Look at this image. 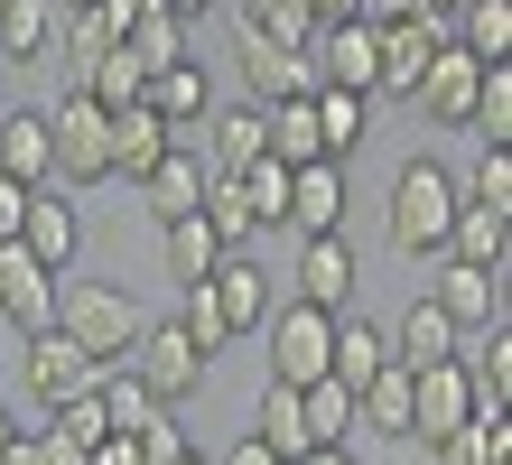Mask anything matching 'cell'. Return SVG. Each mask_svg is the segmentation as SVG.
Instances as JSON below:
<instances>
[{"label":"cell","mask_w":512,"mask_h":465,"mask_svg":"<svg viewBox=\"0 0 512 465\" xmlns=\"http://www.w3.org/2000/svg\"><path fill=\"white\" fill-rule=\"evenodd\" d=\"M382 345H391V363H410V372H419V363H447V354L466 345V335H457V317H447L429 289H419V298L401 307V326L382 335Z\"/></svg>","instance_id":"18"},{"label":"cell","mask_w":512,"mask_h":465,"mask_svg":"<svg viewBox=\"0 0 512 465\" xmlns=\"http://www.w3.org/2000/svg\"><path fill=\"white\" fill-rule=\"evenodd\" d=\"M308 66H317V84L373 93V19H317L308 28Z\"/></svg>","instance_id":"13"},{"label":"cell","mask_w":512,"mask_h":465,"mask_svg":"<svg viewBox=\"0 0 512 465\" xmlns=\"http://www.w3.org/2000/svg\"><path fill=\"white\" fill-rule=\"evenodd\" d=\"M215 465H289V456H270V447H261V438H252V428H243V438H233V447H224V456H215Z\"/></svg>","instance_id":"42"},{"label":"cell","mask_w":512,"mask_h":465,"mask_svg":"<svg viewBox=\"0 0 512 465\" xmlns=\"http://www.w3.org/2000/svg\"><path fill=\"white\" fill-rule=\"evenodd\" d=\"M457 372H466V391H475V410H503L512 400V326H475V345H457Z\"/></svg>","instance_id":"20"},{"label":"cell","mask_w":512,"mask_h":465,"mask_svg":"<svg viewBox=\"0 0 512 465\" xmlns=\"http://www.w3.org/2000/svg\"><path fill=\"white\" fill-rule=\"evenodd\" d=\"M243 75H252V103H298V93H317V66H308V47L252 38V28H243Z\"/></svg>","instance_id":"17"},{"label":"cell","mask_w":512,"mask_h":465,"mask_svg":"<svg viewBox=\"0 0 512 465\" xmlns=\"http://www.w3.org/2000/svg\"><path fill=\"white\" fill-rule=\"evenodd\" d=\"M159 233H168V279H177V289H196V279L233 252V242L205 224V214H177V224H159Z\"/></svg>","instance_id":"29"},{"label":"cell","mask_w":512,"mask_h":465,"mask_svg":"<svg viewBox=\"0 0 512 465\" xmlns=\"http://www.w3.org/2000/svg\"><path fill=\"white\" fill-rule=\"evenodd\" d=\"M475 84H485V56H466L457 38H447L429 66H419V84H410V103L438 121V131H466V112H475Z\"/></svg>","instance_id":"8"},{"label":"cell","mask_w":512,"mask_h":465,"mask_svg":"<svg viewBox=\"0 0 512 465\" xmlns=\"http://www.w3.org/2000/svg\"><path fill=\"white\" fill-rule=\"evenodd\" d=\"M270 382H317L326 372V345H336V317L308 298H289V307H270Z\"/></svg>","instance_id":"6"},{"label":"cell","mask_w":512,"mask_h":465,"mask_svg":"<svg viewBox=\"0 0 512 465\" xmlns=\"http://www.w3.org/2000/svg\"><path fill=\"white\" fill-rule=\"evenodd\" d=\"M475 410V391H466V372H457V354L447 363H419L410 372V438H447Z\"/></svg>","instance_id":"15"},{"label":"cell","mask_w":512,"mask_h":465,"mask_svg":"<svg viewBox=\"0 0 512 465\" xmlns=\"http://www.w3.org/2000/svg\"><path fill=\"white\" fill-rule=\"evenodd\" d=\"M447 47V10H401V19H382L373 28V93H401L410 103V84H419V66Z\"/></svg>","instance_id":"5"},{"label":"cell","mask_w":512,"mask_h":465,"mask_svg":"<svg viewBox=\"0 0 512 465\" xmlns=\"http://www.w3.org/2000/svg\"><path fill=\"white\" fill-rule=\"evenodd\" d=\"M47 438H66V447H94V438H112V419H103V391H75V400H56V410H47Z\"/></svg>","instance_id":"40"},{"label":"cell","mask_w":512,"mask_h":465,"mask_svg":"<svg viewBox=\"0 0 512 465\" xmlns=\"http://www.w3.org/2000/svg\"><path fill=\"white\" fill-rule=\"evenodd\" d=\"M308 112H317V149H326V159H354V149H364V112H373V93H354V84H317V93H308Z\"/></svg>","instance_id":"23"},{"label":"cell","mask_w":512,"mask_h":465,"mask_svg":"<svg viewBox=\"0 0 512 465\" xmlns=\"http://www.w3.org/2000/svg\"><path fill=\"white\" fill-rule=\"evenodd\" d=\"M56 326H66L94 363H122L131 335H140V298L122 289V279H66V289H56Z\"/></svg>","instance_id":"2"},{"label":"cell","mask_w":512,"mask_h":465,"mask_svg":"<svg viewBox=\"0 0 512 465\" xmlns=\"http://www.w3.org/2000/svg\"><path fill=\"white\" fill-rule=\"evenodd\" d=\"M75 93H94L103 112H122V103H140V66H131V47L112 38V47L94 56V66H84V84H75Z\"/></svg>","instance_id":"36"},{"label":"cell","mask_w":512,"mask_h":465,"mask_svg":"<svg viewBox=\"0 0 512 465\" xmlns=\"http://www.w3.org/2000/svg\"><path fill=\"white\" fill-rule=\"evenodd\" d=\"M298 419H308V447H345V428H354V391L336 382V372H317V382H298Z\"/></svg>","instance_id":"34"},{"label":"cell","mask_w":512,"mask_h":465,"mask_svg":"<svg viewBox=\"0 0 512 465\" xmlns=\"http://www.w3.org/2000/svg\"><path fill=\"white\" fill-rule=\"evenodd\" d=\"M122 363H131L140 382H149V391H159L168 410H177V400H187V391L205 382V363H215V354H205V345H196V335L177 326V317H140V335H131V354H122Z\"/></svg>","instance_id":"4"},{"label":"cell","mask_w":512,"mask_h":465,"mask_svg":"<svg viewBox=\"0 0 512 465\" xmlns=\"http://www.w3.org/2000/svg\"><path fill=\"white\" fill-rule=\"evenodd\" d=\"M94 382H103V363L84 354L66 326L28 335V400H38V410H56V400H75V391H94Z\"/></svg>","instance_id":"9"},{"label":"cell","mask_w":512,"mask_h":465,"mask_svg":"<svg viewBox=\"0 0 512 465\" xmlns=\"http://www.w3.org/2000/svg\"><path fill=\"white\" fill-rule=\"evenodd\" d=\"M289 465H354V456H345V447H298Z\"/></svg>","instance_id":"46"},{"label":"cell","mask_w":512,"mask_h":465,"mask_svg":"<svg viewBox=\"0 0 512 465\" xmlns=\"http://www.w3.org/2000/svg\"><path fill=\"white\" fill-rule=\"evenodd\" d=\"M19 205H28V186L0 177V242H19Z\"/></svg>","instance_id":"43"},{"label":"cell","mask_w":512,"mask_h":465,"mask_svg":"<svg viewBox=\"0 0 512 465\" xmlns=\"http://www.w3.org/2000/svg\"><path fill=\"white\" fill-rule=\"evenodd\" d=\"M56 279H66V270H47L28 242H0V326H10V335L56 326Z\"/></svg>","instance_id":"7"},{"label":"cell","mask_w":512,"mask_h":465,"mask_svg":"<svg viewBox=\"0 0 512 465\" xmlns=\"http://www.w3.org/2000/svg\"><path fill=\"white\" fill-rule=\"evenodd\" d=\"M131 186H140V205L159 214V224H177V214H196V196H205V159L168 140V149H159V159H149Z\"/></svg>","instance_id":"16"},{"label":"cell","mask_w":512,"mask_h":465,"mask_svg":"<svg viewBox=\"0 0 512 465\" xmlns=\"http://www.w3.org/2000/svg\"><path fill=\"white\" fill-rule=\"evenodd\" d=\"M168 10H177V19H205V10H224V0H168Z\"/></svg>","instance_id":"49"},{"label":"cell","mask_w":512,"mask_h":465,"mask_svg":"<svg viewBox=\"0 0 512 465\" xmlns=\"http://www.w3.org/2000/svg\"><path fill=\"white\" fill-rule=\"evenodd\" d=\"M10 438H19V419H10V410H0V456H10Z\"/></svg>","instance_id":"50"},{"label":"cell","mask_w":512,"mask_h":465,"mask_svg":"<svg viewBox=\"0 0 512 465\" xmlns=\"http://www.w3.org/2000/svg\"><path fill=\"white\" fill-rule=\"evenodd\" d=\"M177 326H187L205 354H224V345H233V326H224V307H215V289H205V279L187 289V307H177Z\"/></svg>","instance_id":"41"},{"label":"cell","mask_w":512,"mask_h":465,"mask_svg":"<svg viewBox=\"0 0 512 465\" xmlns=\"http://www.w3.org/2000/svg\"><path fill=\"white\" fill-rule=\"evenodd\" d=\"M447 38H457L466 56H512V0H457V10H447Z\"/></svg>","instance_id":"31"},{"label":"cell","mask_w":512,"mask_h":465,"mask_svg":"<svg viewBox=\"0 0 512 465\" xmlns=\"http://www.w3.org/2000/svg\"><path fill=\"white\" fill-rule=\"evenodd\" d=\"M140 103H149V112L168 121V140H177V149H196L205 112H215V84H205V66H196V56H177V66L140 75Z\"/></svg>","instance_id":"10"},{"label":"cell","mask_w":512,"mask_h":465,"mask_svg":"<svg viewBox=\"0 0 512 465\" xmlns=\"http://www.w3.org/2000/svg\"><path fill=\"white\" fill-rule=\"evenodd\" d=\"M308 19H354V0H308Z\"/></svg>","instance_id":"48"},{"label":"cell","mask_w":512,"mask_h":465,"mask_svg":"<svg viewBox=\"0 0 512 465\" xmlns=\"http://www.w3.org/2000/svg\"><path fill=\"white\" fill-rule=\"evenodd\" d=\"M94 10H103V19H112V28H131V19H140V10H149V0H94Z\"/></svg>","instance_id":"45"},{"label":"cell","mask_w":512,"mask_h":465,"mask_svg":"<svg viewBox=\"0 0 512 465\" xmlns=\"http://www.w3.org/2000/svg\"><path fill=\"white\" fill-rule=\"evenodd\" d=\"M447 252H457V261H485V270H503V252H512V214H494V205H466V196H457Z\"/></svg>","instance_id":"32"},{"label":"cell","mask_w":512,"mask_h":465,"mask_svg":"<svg viewBox=\"0 0 512 465\" xmlns=\"http://www.w3.org/2000/svg\"><path fill=\"white\" fill-rule=\"evenodd\" d=\"M261 159V103H233V112H205V168H252Z\"/></svg>","instance_id":"28"},{"label":"cell","mask_w":512,"mask_h":465,"mask_svg":"<svg viewBox=\"0 0 512 465\" xmlns=\"http://www.w3.org/2000/svg\"><path fill=\"white\" fill-rule=\"evenodd\" d=\"M47 177H66V186H103L112 177V112L94 93H75V84H66V103L47 112Z\"/></svg>","instance_id":"3"},{"label":"cell","mask_w":512,"mask_h":465,"mask_svg":"<svg viewBox=\"0 0 512 465\" xmlns=\"http://www.w3.org/2000/svg\"><path fill=\"white\" fill-rule=\"evenodd\" d=\"M159 465H205V456H196V447H177V456H159Z\"/></svg>","instance_id":"51"},{"label":"cell","mask_w":512,"mask_h":465,"mask_svg":"<svg viewBox=\"0 0 512 465\" xmlns=\"http://www.w3.org/2000/svg\"><path fill=\"white\" fill-rule=\"evenodd\" d=\"M56 10H94V0H56Z\"/></svg>","instance_id":"52"},{"label":"cell","mask_w":512,"mask_h":465,"mask_svg":"<svg viewBox=\"0 0 512 465\" xmlns=\"http://www.w3.org/2000/svg\"><path fill=\"white\" fill-rule=\"evenodd\" d=\"M438 465H512V419L503 410H466L447 438H429Z\"/></svg>","instance_id":"24"},{"label":"cell","mask_w":512,"mask_h":465,"mask_svg":"<svg viewBox=\"0 0 512 465\" xmlns=\"http://www.w3.org/2000/svg\"><path fill=\"white\" fill-rule=\"evenodd\" d=\"M466 131H475V140H512V66H503V56L485 66V84H475V112H466Z\"/></svg>","instance_id":"39"},{"label":"cell","mask_w":512,"mask_h":465,"mask_svg":"<svg viewBox=\"0 0 512 465\" xmlns=\"http://www.w3.org/2000/svg\"><path fill=\"white\" fill-rule=\"evenodd\" d=\"M233 19L252 28V38H280V47H308V0H233Z\"/></svg>","instance_id":"37"},{"label":"cell","mask_w":512,"mask_h":465,"mask_svg":"<svg viewBox=\"0 0 512 465\" xmlns=\"http://www.w3.org/2000/svg\"><path fill=\"white\" fill-rule=\"evenodd\" d=\"M298 298H308V307H326V317H345V307H354V279H364V270H354V242H345V224L336 233H298Z\"/></svg>","instance_id":"11"},{"label":"cell","mask_w":512,"mask_h":465,"mask_svg":"<svg viewBox=\"0 0 512 465\" xmlns=\"http://www.w3.org/2000/svg\"><path fill=\"white\" fill-rule=\"evenodd\" d=\"M280 224L289 233H336L345 224V159H298L289 196H280Z\"/></svg>","instance_id":"12"},{"label":"cell","mask_w":512,"mask_h":465,"mask_svg":"<svg viewBox=\"0 0 512 465\" xmlns=\"http://www.w3.org/2000/svg\"><path fill=\"white\" fill-rule=\"evenodd\" d=\"M382 363H391L382 326H364V317H354V307H345V317H336V345H326V372H336L345 391H364V382H373Z\"/></svg>","instance_id":"26"},{"label":"cell","mask_w":512,"mask_h":465,"mask_svg":"<svg viewBox=\"0 0 512 465\" xmlns=\"http://www.w3.org/2000/svg\"><path fill=\"white\" fill-rule=\"evenodd\" d=\"M252 438L270 456H298L308 447V419H298V382H261V410H252Z\"/></svg>","instance_id":"35"},{"label":"cell","mask_w":512,"mask_h":465,"mask_svg":"<svg viewBox=\"0 0 512 465\" xmlns=\"http://www.w3.org/2000/svg\"><path fill=\"white\" fill-rule=\"evenodd\" d=\"M429 298L457 317V335H475V326H494L503 317V270H485V261H457L447 252V270L429 279Z\"/></svg>","instance_id":"14"},{"label":"cell","mask_w":512,"mask_h":465,"mask_svg":"<svg viewBox=\"0 0 512 465\" xmlns=\"http://www.w3.org/2000/svg\"><path fill=\"white\" fill-rule=\"evenodd\" d=\"M0 465H47V438H38V428H19V438H10V456H0Z\"/></svg>","instance_id":"44"},{"label":"cell","mask_w":512,"mask_h":465,"mask_svg":"<svg viewBox=\"0 0 512 465\" xmlns=\"http://www.w3.org/2000/svg\"><path fill=\"white\" fill-rule=\"evenodd\" d=\"M122 47H131V66H140V75H159V66H177V56H187V19H177L168 0H149V10L122 28Z\"/></svg>","instance_id":"27"},{"label":"cell","mask_w":512,"mask_h":465,"mask_svg":"<svg viewBox=\"0 0 512 465\" xmlns=\"http://www.w3.org/2000/svg\"><path fill=\"white\" fill-rule=\"evenodd\" d=\"M205 289H215V307H224V326H233V335H252V326L270 317V270L243 261V252H224L215 270H205Z\"/></svg>","instance_id":"19"},{"label":"cell","mask_w":512,"mask_h":465,"mask_svg":"<svg viewBox=\"0 0 512 465\" xmlns=\"http://www.w3.org/2000/svg\"><path fill=\"white\" fill-rule=\"evenodd\" d=\"M0 177L47 186V112H0Z\"/></svg>","instance_id":"33"},{"label":"cell","mask_w":512,"mask_h":465,"mask_svg":"<svg viewBox=\"0 0 512 465\" xmlns=\"http://www.w3.org/2000/svg\"><path fill=\"white\" fill-rule=\"evenodd\" d=\"M159 149H168V121L149 112V103H122V112H112V177H122V186L159 159Z\"/></svg>","instance_id":"30"},{"label":"cell","mask_w":512,"mask_h":465,"mask_svg":"<svg viewBox=\"0 0 512 465\" xmlns=\"http://www.w3.org/2000/svg\"><path fill=\"white\" fill-rule=\"evenodd\" d=\"M47 438V428H38ZM47 465H84V447H66V438H47Z\"/></svg>","instance_id":"47"},{"label":"cell","mask_w":512,"mask_h":465,"mask_svg":"<svg viewBox=\"0 0 512 465\" xmlns=\"http://www.w3.org/2000/svg\"><path fill=\"white\" fill-rule=\"evenodd\" d=\"M419 10H457V0H419Z\"/></svg>","instance_id":"53"},{"label":"cell","mask_w":512,"mask_h":465,"mask_svg":"<svg viewBox=\"0 0 512 465\" xmlns=\"http://www.w3.org/2000/svg\"><path fill=\"white\" fill-rule=\"evenodd\" d=\"M0 75H10V66H0Z\"/></svg>","instance_id":"54"},{"label":"cell","mask_w":512,"mask_h":465,"mask_svg":"<svg viewBox=\"0 0 512 465\" xmlns=\"http://www.w3.org/2000/svg\"><path fill=\"white\" fill-rule=\"evenodd\" d=\"M19 242H28L47 270H66V261H75V242H84V224H75V205H66V196L28 186V205H19Z\"/></svg>","instance_id":"21"},{"label":"cell","mask_w":512,"mask_h":465,"mask_svg":"<svg viewBox=\"0 0 512 465\" xmlns=\"http://www.w3.org/2000/svg\"><path fill=\"white\" fill-rule=\"evenodd\" d=\"M447 224H457V177H447L438 159H401V177H391V252L401 261H438Z\"/></svg>","instance_id":"1"},{"label":"cell","mask_w":512,"mask_h":465,"mask_svg":"<svg viewBox=\"0 0 512 465\" xmlns=\"http://www.w3.org/2000/svg\"><path fill=\"white\" fill-rule=\"evenodd\" d=\"M354 428L373 438H410V363H382L364 391H354Z\"/></svg>","instance_id":"25"},{"label":"cell","mask_w":512,"mask_h":465,"mask_svg":"<svg viewBox=\"0 0 512 465\" xmlns=\"http://www.w3.org/2000/svg\"><path fill=\"white\" fill-rule=\"evenodd\" d=\"M466 205H494V214H512V140H485L475 149V168H466V186H457Z\"/></svg>","instance_id":"38"},{"label":"cell","mask_w":512,"mask_h":465,"mask_svg":"<svg viewBox=\"0 0 512 465\" xmlns=\"http://www.w3.org/2000/svg\"><path fill=\"white\" fill-rule=\"evenodd\" d=\"M56 56V0H0V66H47Z\"/></svg>","instance_id":"22"}]
</instances>
